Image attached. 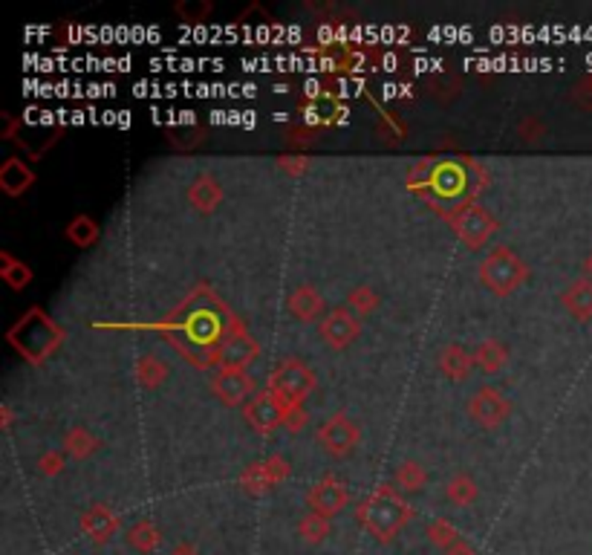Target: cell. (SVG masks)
Segmentation results:
<instances>
[{"label":"cell","mask_w":592,"mask_h":555,"mask_svg":"<svg viewBox=\"0 0 592 555\" xmlns=\"http://www.w3.org/2000/svg\"><path fill=\"white\" fill-rule=\"evenodd\" d=\"M563 307L581 321L592 318V281L589 278L575 281L572 287L563 292Z\"/></svg>","instance_id":"12"},{"label":"cell","mask_w":592,"mask_h":555,"mask_svg":"<svg viewBox=\"0 0 592 555\" xmlns=\"http://www.w3.org/2000/svg\"><path fill=\"white\" fill-rule=\"evenodd\" d=\"M506 347L500 342H483L474 353V365H480L485 373H497L500 368L506 365Z\"/></svg>","instance_id":"16"},{"label":"cell","mask_w":592,"mask_h":555,"mask_svg":"<svg viewBox=\"0 0 592 555\" xmlns=\"http://www.w3.org/2000/svg\"><path fill=\"white\" fill-rule=\"evenodd\" d=\"M211 388L226 405H243L246 399L254 396V382L246 370H220L214 377Z\"/></svg>","instance_id":"10"},{"label":"cell","mask_w":592,"mask_h":555,"mask_svg":"<svg viewBox=\"0 0 592 555\" xmlns=\"http://www.w3.org/2000/svg\"><path fill=\"white\" fill-rule=\"evenodd\" d=\"M471 365H474V356L462 351L459 344H448L445 353L440 356V368H442V373L448 379H466Z\"/></svg>","instance_id":"14"},{"label":"cell","mask_w":592,"mask_h":555,"mask_svg":"<svg viewBox=\"0 0 592 555\" xmlns=\"http://www.w3.org/2000/svg\"><path fill=\"white\" fill-rule=\"evenodd\" d=\"M584 273H587V275H589V281H592V255H589L587 261H584Z\"/></svg>","instance_id":"30"},{"label":"cell","mask_w":592,"mask_h":555,"mask_svg":"<svg viewBox=\"0 0 592 555\" xmlns=\"http://www.w3.org/2000/svg\"><path fill=\"white\" fill-rule=\"evenodd\" d=\"M408 521V507L393 495V489H379L370 500H365L362 507V524L370 529L376 538H390L396 535L402 524Z\"/></svg>","instance_id":"1"},{"label":"cell","mask_w":592,"mask_h":555,"mask_svg":"<svg viewBox=\"0 0 592 555\" xmlns=\"http://www.w3.org/2000/svg\"><path fill=\"white\" fill-rule=\"evenodd\" d=\"M350 307H356L358 313H367V309L376 307V292H370L367 287L356 290V292L350 295Z\"/></svg>","instance_id":"25"},{"label":"cell","mask_w":592,"mask_h":555,"mask_svg":"<svg viewBox=\"0 0 592 555\" xmlns=\"http://www.w3.org/2000/svg\"><path fill=\"white\" fill-rule=\"evenodd\" d=\"M0 183L6 186L9 195H18L21 188H27L32 183V174L18 160H9V165L4 168V171H0Z\"/></svg>","instance_id":"18"},{"label":"cell","mask_w":592,"mask_h":555,"mask_svg":"<svg viewBox=\"0 0 592 555\" xmlns=\"http://www.w3.org/2000/svg\"><path fill=\"white\" fill-rule=\"evenodd\" d=\"M301 533H304V538L306 541H318V538H324L327 535V518L324 515H310V518H304L301 521Z\"/></svg>","instance_id":"24"},{"label":"cell","mask_w":592,"mask_h":555,"mask_svg":"<svg viewBox=\"0 0 592 555\" xmlns=\"http://www.w3.org/2000/svg\"><path fill=\"white\" fill-rule=\"evenodd\" d=\"M468 411H471L474 422L483 425V429H497V425L509 417V403H506L503 394H500V391H494V388H480L477 394H474Z\"/></svg>","instance_id":"7"},{"label":"cell","mask_w":592,"mask_h":555,"mask_svg":"<svg viewBox=\"0 0 592 555\" xmlns=\"http://www.w3.org/2000/svg\"><path fill=\"white\" fill-rule=\"evenodd\" d=\"M347 500H350V495H347V486H341L336 477H324L313 492H310V507L315 515H324V518H330V515H336L347 507Z\"/></svg>","instance_id":"11"},{"label":"cell","mask_w":592,"mask_h":555,"mask_svg":"<svg viewBox=\"0 0 592 555\" xmlns=\"http://www.w3.org/2000/svg\"><path fill=\"white\" fill-rule=\"evenodd\" d=\"M188 200L194 203L200 212H211L214 205L223 200V191L211 177H200L197 183L188 188Z\"/></svg>","instance_id":"15"},{"label":"cell","mask_w":592,"mask_h":555,"mask_svg":"<svg viewBox=\"0 0 592 555\" xmlns=\"http://www.w3.org/2000/svg\"><path fill=\"white\" fill-rule=\"evenodd\" d=\"M131 544L148 552V550H153V547L159 544V533H157V529H153L150 524H145V521L133 524V529H131Z\"/></svg>","instance_id":"21"},{"label":"cell","mask_w":592,"mask_h":555,"mask_svg":"<svg viewBox=\"0 0 592 555\" xmlns=\"http://www.w3.org/2000/svg\"><path fill=\"white\" fill-rule=\"evenodd\" d=\"M356 335H358V318L353 316V309H344V307L332 309L324 318V325H321V339H324L332 351H341Z\"/></svg>","instance_id":"9"},{"label":"cell","mask_w":592,"mask_h":555,"mask_svg":"<svg viewBox=\"0 0 592 555\" xmlns=\"http://www.w3.org/2000/svg\"><path fill=\"white\" fill-rule=\"evenodd\" d=\"M67 238L79 243V247H90V243L99 238V226L93 221H87V217H79V221L67 229Z\"/></svg>","instance_id":"20"},{"label":"cell","mask_w":592,"mask_h":555,"mask_svg":"<svg viewBox=\"0 0 592 555\" xmlns=\"http://www.w3.org/2000/svg\"><path fill=\"white\" fill-rule=\"evenodd\" d=\"M246 417L254 431L269 434L272 429H278L280 422H287V408H283V403L272 391H266L254 396V403L246 408Z\"/></svg>","instance_id":"8"},{"label":"cell","mask_w":592,"mask_h":555,"mask_svg":"<svg viewBox=\"0 0 592 555\" xmlns=\"http://www.w3.org/2000/svg\"><path fill=\"white\" fill-rule=\"evenodd\" d=\"M321 309H324V301H321V295L310 287H301L289 295V313L301 321H315L321 316Z\"/></svg>","instance_id":"13"},{"label":"cell","mask_w":592,"mask_h":555,"mask_svg":"<svg viewBox=\"0 0 592 555\" xmlns=\"http://www.w3.org/2000/svg\"><path fill=\"white\" fill-rule=\"evenodd\" d=\"M257 356V342L243 330L228 333L226 339L217 344V361L223 370H246Z\"/></svg>","instance_id":"4"},{"label":"cell","mask_w":592,"mask_h":555,"mask_svg":"<svg viewBox=\"0 0 592 555\" xmlns=\"http://www.w3.org/2000/svg\"><path fill=\"white\" fill-rule=\"evenodd\" d=\"M431 538L436 541V544H442V547H448V544H454V541H459L457 533L451 529V524H445V521H440V524H433V526H431Z\"/></svg>","instance_id":"26"},{"label":"cell","mask_w":592,"mask_h":555,"mask_svg":"<svg viewBox=\"0 0 592 555\" xmlns=\"http://www.w3.org/2000/svg\"><path fill=\"white\" fill-rule=\"evenodd\" d=\"M318 440H321V446L330 451V455L344 457V455H350V451L358 446V429L347 417L339 414V417H330L324 425H321Z\"/></svg>","instance_id":"5"},{"label":"cell","mask_w":592,"mask_h":555,"mask_svg":"<svg viewBox=\"0 0 592 555\" xmlns=\"http://www.w3.org/2000/svg\"><path fill=\"white\" fill-rule=\"evenodd\" d=\"M480 278L488 290H494L497 295H509L523 283L526 278V266L514 252L509 249H494L485 257L480 266Z\"/></svg>","instance_id":"3"},{"label":"cell","mask_w":592,"mask_h":555,"mask_svg":"<svg viewBox=\"0 0 592 555\" xmlns=\"http://www.w3.org/2000/svg\"><path fill=\"white\" fill-rule=\"evenodd\" d=\"M451 555H474V550L468 544H462V541H454L451 544Z\"/></svg>","instance_id":"28"},{"label":"cell","mask_w":592,"mask_h":555,"mask_svg":"<svg viewBox=\"0 0 592 555\" xmlns=\"http://www.w3.org/2000/svg\"><path fill=\"white\" fill-rule=\"evenodd\" d=\"M448 498H451V503H457V507H468V503H474V498H477V486H474L471 477L457 474L454 481L448 483Z\"/></svg>","instance_id":"19"},{"label":"cell","mask_w":592,"mask_h":555,"mask_svg":"<svg viewBox=\"0 0 592 555\" xmlns=\"http://www.w3.org/2000/svg\"><path fill=\"white\" fill-rule=\"evenodd\" d=\"M84 529H87V535L90 538H96V541H105L113 529H116V518L113 515L105 509V507H96V509H90L87 515H84Z\"/></svg>","instance_id":"17"},{"label":"cell","mask_w":592,"mask_h":555,"mask_svg":"<svg viewBox=\"0 0 592 555\" xmlns=\"http://www.w3.org/2000/svg\"><path fill=\"white\" fill-rule=\"evenodd\" d=\"M6 278H9V283L12 287H23V283H30V269L27 266H18V269H12L9 264H6Z\"/></svg>","instance_id":"27"},{"label":"cell","mask_w":592,"mask_h":555,"mask_svg":"<svg viewBox=\"0 0 592 555\" xmlns=\"http://www.w3.org/2000/svg\"><path fill=\"white\" fill-rule=\"evenodd\" d=\"M171 555H197V552L191 550V547H185V544H179V547H176V550H174Z\"/></svg>","instance_id":"29"},{"label":"cell","mask_w":592,"mask_h":555,"mask_svg":"<svg viewBox=\"0 0 592 555\" xmlns=\"http://www.w3.org/2000/svg\"><path fill=\"white\" fill-rule=\"evenodd\" d=\"M457 235L468 243V247H480L485 243V238L494 231V221L488 217L477 205H462V209L451 217Z\"/></svg>","instance_id":"6"},{"label":"cell","mask_w":592,"mask_h":555,"mask_svg":"<svg viewBox=\"0 0 592 555\" xmlns=\"http://www.w3.org/2000/svg\"><path fill=\"white\" fill-rule=\"evenodd\" d=\"M162 377H165V365H162V361L150 359V356L139 361V379L145 382V385H157Z\"/></svg>","instance_id":"23"},{"label":"cell","mask_w":592,"mask_h":555,"mask_svg":"<svg viewBox=\"0 0 592 555\" xmlns=\"http://www.w3.org/2000/svg\"><path fill=\"white\" fill-rule=\"evenodd\" d=\"M396 483L408 489V492H414V489H422L425 486V472L422 466H416V463H405L402 469H399L396 474Z\"/></svg>","instance_id":"22"},{"label":"cell","mask_w":592,"mask_h":555,"mask_svg":"<svg viewBox=\"0 0 592 555\" xmlns=\"http://www.w3.org/2000/svg\"><path fill=\"white\" fill-rule=\"evenodd\" d=\"M315 388V377L313 370L304 365L298 359H287L283 365L272 373V379H269V391H272L283 408L292 411V408H301V403L310 391Z\"/></svg>","instance_id":"2"}]
</instances>
